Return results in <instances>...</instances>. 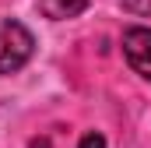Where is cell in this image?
<instances>
[{
	"mask_svg": "<svg viewBox=\"0 0 151 148\" xmlns=\"http://www.w3.org/2000/svg\"><path fill=\"white\" fill-rule=\"evenodd\" d=\"M32 53H35L32 32L14 18H0V78L21 71L32 60Z\"/></svg>",
	"mask_w": 151,
	"mask_h": 148,
	"instance_id": "cell-1",
	"label": "cell"
},
{
	"mask_svg": "<svg viewBox=\"0 0 151 148\" xmlns=\"http://www.w3.org/2000/svg\"><path fill=\"white\" fill-rule=\"evenodd\" d=\"M127 11H134V14H144V18H151V0H119Z\"/></svg>",
	"mask_w": 151,
	"mask_h": 148,
	"instance_id": "cell-4",
	"label": "cell"
},
{
	"mask_svg": "<svg viewBox=\"0 0 151 148\" xmlns=\"http://www.w3.org/2000/svg\"><path fill=\"white\" fill-rule=\"evenodd\" d=\"M77 148H106V138L99 134V131H88L84 138H81V145Z\"/></svg>",
	"mask_w": 151,
	"mask_h": 148,
	"instance_id": "cell-5",
	"label": "cell"
},
{
	"mask_svg": "<svg viewBox=\"0 0 151 148\" xmlns=\"http://www.w3.org/2000/svg\"><path fill=\"white\" fill-rule=\"evenodd\" d=\"M123 57L144 81H151V28H127L123 32Z\"/></svg>",
	"mask_w": 151,
	"mask_h": 148,
	"instance_id": "cell-2",
	"label": "cell"
},
{
	"mask_svg": "<svg viewBox=\"0 0 151 148\" xmlns=\"http://www.w3.org/2000/svg\"><path fill=\"white\" fill-rule=\"evenodd\" d=\"M32 148H49V145H46V141H32Z\"/></svg>",
	"mask_w": 151,
	"mask_h": 148,
	"instance_id": "cell-6",
	"label": "cell"
},
{
	"mask_svg": "<svg viewBox=\"0 0 151 148\" xmlns=\"http://www.w3.org/2000/svg\"><path fill=\"white\" fill-rule=\"evenodd\" d=\"M91 0H39V11L49 21H63V18H77Z\"/></svg>",
	"mask_w": 151,
	"mask_h": 148,
	"instance_id": "cell-3",
	"label": "cell"
}]
</instances>
